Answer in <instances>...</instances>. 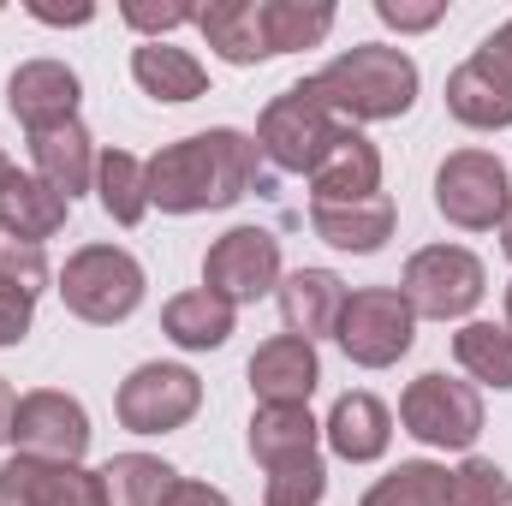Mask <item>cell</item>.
Listing matches in <instances>:
<instances>
[{
	"instance_id": "277c9868",
	"label": "cell",
	"mask_w": 512,
	"mask_h": 506,
	"mask_svg": "<svg viewBox=\"0 0 512 506\" xmlns=\"http://www.w3.org/2000/svg\"><path fill=\"white\" fill-rule=\"evenodd\" d=\"M483 292H489V268L465 245H423L399 274V298L411 304L417 322H471Z\"/></svg>"
},
{
	"instance_id": "5bb4252c",
	"label": "cell",
	"mask_w": 512,
	"mask_h": 506,
	"mask_svg": "<svg viewBox=\"0 0 512 506\" xmlns=\"http://www.w3.org/2000/svg\"><path fill=\"white\" fill-rule=\"evenodd\" d=\"M251 393L256 405H310V393L322 387V358L310 340L298 334H274L251 352Z\"/></svg>"
},
{
	"instance_id": "5b68a950",
	"label": "cell",
	"mask_w": 512,
	"mask_h": 506,
	"mask_svg": "<svg viewBox=\"0 0 512 506\" xmlns=\"http://www.w3.org/2000/svg\"><path fill=\"white\" fill-rule=\"evenodd\" d=\"M399 423L411 441H423L435 453H471L483 435V393L447 370H423L399 393Z\"/></svg>"
},
{
	"instance_id": "60d3db41",
	"label": "cell",
	"mask_w": 512,
	"mask_h": 506,
	"mask_svg": "<svg viewBox=\"0 0 512 506\" xmlns=\"http://www.w3.org/2000/svg\"><path fill=\"white\" fill-rule=\"evenodd\" d=\"M495 233H501V251H507V262H512V203H507V215H501V227H495Z\"/></svg>"
},
{
	"instance_id": "ba28073f",
	"label": "cell",
	"mask_w": 512,
	"mask_h": 506,
	"mask_svg": "<svg viewBox=\"0 0 512 506\" xmlns=\"http://www.w3.org/2000/svg\"><path fill=\"white\" fill-rule=\"evenodd\" d=\"M507 203H512V179L495 149H453L435 167V209L447 215V227L489 233V227H501Z\"/></svg>"
},
{
	"instance_id": "52a82bcc",
	"label": "cell",
	"mask_w": 512,
	"mask_h": 506,
	"mask_svg": "<svg viewBox=\"0 0 512 506\" xmlns=\"http://www.w3.org/2000/svg\"><path fill=\"white\" fill-rule=\"evenodd\" d=\"M334 340L358 370H393L417 340V316L399 298V286H358V292H346Z\"/></svg>"
},
{
	"instance_id": "30bf717a",
	"label": "cell",
	"mask_w": 512,
	"mask_h": 506,
	"mask_svg": "<svg viewBox=\"0 0 512 506\" xmlns=\"http://www.w3.org/2000/svg\"><path fill=\"white\" fill-rule=\"evenodd\" d=\"M90 411L78 393L66 387H36L18 399V417H12V447L24 459H48V465H84L90 453Z\"/></svg>"
},
{
	"instance_id": "e575fe53",
	"label": "cell",
	"mask_w": 512,
	"mask_h": 506,
	"mask_svg": "<svg viewBox=\"0 0 512 506\" xmlns=\"http://www.w3.org/2000/svg\"><path fill=\"white\" fill-rule=\"evenodd\" d=\"M376 18H382L387 30L411 36V30H435L447 18V6L441 0H423V6H411V0H376Z\"/></svg>"
},
{
	"instance_id": "b9f144b4",
	"label": "cell",
	"mask_w": 512,
	"mask_h": 506,
	"mask_svg": "<svg viewBox=\"0 0 512 506\" xmlns=\"http://www.w3.org/2000/svg\"><path fill=\"white\" fill-rule=\"evenodd\" d=\"M6 173H12V161H6V149H0V185H6Z\"/></svg>"
},
{
	"instance_id": "44dd1931",
	"label": "cell",
	"mask_w": 512,
	"mask_h": 506,
	"mask_svg": "<svg viewBox=\"0 0 512 506\" xmlns=\"http://www.w3.org/2000/svg\"><path fill=\"white\" fill-rule=\"evenodd\" d=\"M66 215H72V203L54 185H42L36 173H18V167L6 173V185H0V239L48 245L66 227Z\"/></svg>"
},
{
	"instance_id": "f546056e",
	"label": "cell",
	"mask_w": 512,
	"mask_h": 506,
	"mask_svg": "<svg viewBox=\"0 0 512 506\" xmlns=\"http://www.w3.org/2000/svg\"><path fill=\"white\" fill-rule=\"evenodd\" d=\"M358 506H447V465H435V459H399Z\"/></svg>"
},
{
	"instance_id": "ffe728a7",
	"label": "cell",
	"mask_w": 512,
	"mask_h": 506,
	"mask_svg": "<svg viewBox=\"0 0 512 506\" xmlns=\"http://www.w3.org/2000/svg\"><path fill=\"white\" fill-rule=\"evenodd\" d=\"M310 227H316V239L334 245V251L376 256L387 239H393V227H399V209H393L387 191L364 197V203H310Z\"/></svg>"
},
{
	"instance_id": "d6986e66",
	"label": "cell",
	"mask_w": 512,
	"mask_h": 506,
	"mask_svg": "<svg viewBox=\"0 0 512 506\" xmlns=\"http://www.w3.org/2000/svg\"><path fill=\"white\" fill-rule=\"evenodd\" d=\"M280 322H286V334H298V340H322V334H334L340 328V310H346V280L334 274V268H292L286 280H280Z\"/></svg>"
},
{
	"instance_id": "ac0fdd59",
	"label": "cell",
	"mask_w": 512,
	"mask_h": 506,
	"mask_svg": "<svg viewBox=\"0 0 512 506\" xmlns=\"http://www.w3.org/2000/svg\"><path fill=\"white\" fill-rule=\"evenodd\" d=\"M322 441L334 447V459L346 465H376L387 447H393V411H387L376 393H340L322 417Z\"/></svg>"
},
{
	"instance_id": "8d00e7d4",
	"label": "cell",
	"mask_w": 512,
	"mask_h": 506,
	"mask_svg": "<svg viewBox=\"0 0 512 506\" xmlns=\"http://www.w3.org/2000/svg\"><path fill=\"white\" fill-rule=\"evenodd\" d=\"M167 506H233L221 489H209V483H191V477H179L173 483V495H167Z\"/></svg>"
},
{
	"instance_id": "f1b7e54d",
	"label": "cell",
	"mask_w": 512,
	"mask_h": 506,
	"mask_svg": "<svg viewBox=\"0 0 512 506\" xmlns=\"http://www.w3.org/2000/svg\"><path fill=\"white\" fill-rule=\"evenodd\" d=\"M179 483V471L155 453H114L102 465V489H108V506H167Z\"/></svg>"
},
{
	"instance_id": "74e56055",
	"label": "cell",
	"mask_w": 512,
	"mask_h": 506,
	"mask_svg": "<svg viewBox=\"0 0 512 506\" xmlns=\"http://www.w3.org/2000/svg\"><path fill=\"white\" fill-rule=\"evenodd\" d=\"M483 54H489V60H495V66L512 78V18L495 30V36H489V42H483Z\"/></svg>"
},
{
	"instance_id": "4fadbf2b",
	"label": "cell",
	"mask_w": 512,
	"mask_h": 506,
	"mask_svg": "<svg viewBox=\"0 0 512 506\" xmlns=\"http://www.w3.org/2000/svg\"><path fill=\"white\" fill-rule=\"evenodd\" d=\"M78 102H84V84L66 60H24L12 78H6V108L24 131H48L78 120Z\"/></svg>"
},
{
	"instance_id": "cb8c5ba5",
	"label": "cell",
	"mask_w": 512,
	"mask_h": 506,
	"mask_svg": "<svg viewBox=\"0 0 512 506\" xmlns=\"http://www.w3.org/2000/svg\"><path fill=\"white\" fill-rule=\"evenodd\" d=\"M197 30H203V42L227 66H262V60H274L268 42H262V0H209L197 12Z\"/></svg>"
},
{
	"instance_id": "484cf974",
	"label": "cell",
	"mask_w": 512,
	"mask_h": 506,
	"mask_svg": "<svg viewBox=\"0 0 512 506\" xmlns=\"http://www.w3.org/2000/svg\"><path fill=\"white\" fill-rule=\"evenodd\" d=\"M96 203L114 227H137L149 215V161H137L131 149H102L96 161Z\"/></svg>"
},
{
	"instance_id": "f35d334b",
	"label": "cell",
	"mask_w": 512,
	"mask_h": 506,
	"mask_svg": "<svg viewBox=\"0 0 512 506\" xmlns=\"http://www.w3.org/2000/svg\"><path fill=\"white\" fill-rule=\"evenodd\" d=\"M30 18H42V24H90V18H96V6H72V12H54V6H30Z\"/></svg>"
},
{
	"instance_id": "3957f363",
	"label": "cell",
	"mask_w": 512,
	"mask_h": 506,
	"mask_svg": "<svg viewBox=\"0 0 512 506\" xmlns=\"http://www.w3.org/2000/svg\"><path fill=\"white\" fill-rule=\"evenodd\" d=\"M143 286H149V274L126 245H78L60 268V298L90 328H114V322L137 316Z\"/></svg>"
},
{
	"instance_id": "4316f807",
	"label": "cell",
	"mask_w": 512,
	"mask_h": 506,
	"mask_svg": "<svg viewBox=\"0 0 512 506\" xmlns=\"http://www.w3.org/2000/svg\"><path fill=\"white\" fill-rule=\"evenodd\" d=\"M453 358H459V370L471 376L477 393H483V387L512 393V328H495V322H459Z\"/></svg>"
},
{
	"instance_id": "9c48e42d",
	"label": "cell",
	"mask_w": 512,
	"mask_h": 506,
	"mask_svg": "<svg viewBox=\"0 0 512 506\" xmlns=\"http://www.w3.org/2000/svg\"><path fill=\"white\" fill-rule=\"evenodd\" d=\"M197 411H203V381H197V370L161 364V358L155 364H137L120 381V393H114V417H120V429H131V435H173Z\"/></svg>"
},
{
	"instance_id": "7c38bea8",
	"label": "cell",
	"mask_w": 512,
	"mask_h": 506,
	"mask_svg": "<svg viewBox=\"0 0 512 506\" xmlns=\"http://www.w3.org/2000/svg\"><path fill=\"white\" fill-rule=\"evenodd\" d=\"M0 506H108V489H102V471L12 453L0 465Z\"/></svg>"
},
{
	"instance_id": "8fae6325",
	"label": "cell",
	"mask_w": 512,
	"mask_h": 506,
	"mask_svg": "<svg viewBox=\"0 0 512 506\" xmlns=\"http://www.w3.org/2000/svg\"><path fill=\"white\" fill-rule=\"evenodd\" d=\"M286 268H280V239L268 227H233L203 251V286L215 298H227L233 310L256 304L268 292H280Z\"/></svg>"
},
{
	"instance_id": "7a4b0ae2",
	"label": "cell",
	"mask_w": 512,
	"mask_h": 506,
	"mask_svg": "<svg viewBox=\"0 0 512 506\" xmlns=\"http://www.w3.org/2000/svg\"><path fill=\"white\" fill-rule=\"evenodd\" d=\"M316 96L334 108L340 126H382V120H405L417 108L423 72L405 48L387 42H358L346 54H334L316 78Z\"/></svg>"
},
{
	"instance_id": "7402d4cb",
	"label": "cell",
	"mask_w": 512,
	"mask_h": 506,
	"mask_svg": "<svg viewBox=\"0 0 512 506\" xmlns=\"http://www.w3.org/2000/svg\"><path fill=\"white\" fill-rule=\"evenodd\" d=\"M131 78H137L143 96H155L167 108L209 96V66L191 48H173V42H137L131 48Z\"/></svg>"
},
{
	"instance_id": "836d02e7",
	"label": "cell",
	"mask_w": 512,
	"mask_h": 506,
	"mask_svg": "<svg viewBox=\"0 0 512 506\" xmlns=\"http://www.w3.org/2000/svg\"><path fill=\"white\" fill-rule=\"evenodd\" d=\"M120 18H126L131 30H143L149 42H167L173 30L197 24V6H185V0H173V6H143V0H126V6H120Z\"/></svg>"
},
{
	"instance_id": "6da1fadb",
	"label": "cell",
	"mask_w": 512,
	"mask_h": 506,
	"mask_svg": "<svg viewBox=\"0 0 512 506\" xmlns=\"http://www.w3.org/2000/svg\"><path fill=\"white\" fill-rule=\"evenodd\" d=\"M256 137L239 126L191 131L149 155V209L161 215H209L233 209L256 185Z\"/></svg>"
},
{
	"instance_id": "8992f818",
	"label": "cell",
	"mask_w": 512,
	"mask_h": 506,
	"mask_svg": "<svg viewBox=\"0 0 512 506\" xmlns=\"http://www.w3.org/2000/svg\"><path fill=\"white\" fill-rule=\"evenodd\" d=\"M334 137H340V120H334V108L316 96L310 78H304V84H286V90L262 108V120H256V149H262L280 173H304V179H310V167L328 155Z\"/></svg>"
},
{
	"instance_id": "9a60e30c",
	"label": "cell",
	"mask_w": 512,
	"mask_h": 506,
	"mask_svg": "<svg viewBox=\"0 0 512 506\" xmlns=\"http://www.w3.org/2000/svg\"><path fill=\"white\" fill-rule=\"evenodd\" d=\"M382 191V149L358 126H340L328 155L310 167V203H364Z\"/></svg>"
},
{
	"instance_id": "4dcf8cb0",
	"label": "cell",
	"mask_w": 512,
	"mask_h": 506,
	"mask_svg": "<svg viewBox=\"0 0 512 506\" xmlns=\"http://www.w3.org/2000/svg\"><path fill=\"white\" fill-rule=\"evenodd\" d=\"M447 506H512V477L495 459L465 453V459L447 471Z\"/></svg>"
},
{
	"instance_id": "83f0119b",
	"label": "cell",
	"mask_w": 512,
	"mask_h": 506,
	"mask_svg": "<svg viewBox=\"0 0 512 506\" xmlns=\"http://www.w3.org/2000/svg\"><path fill=\"white\" fill-rule=\"evenodd\" d=\"M334 6L328 0H262V42L268 54H298V48H322L334 30Z\"/></svg>"
},
{
	"instance_id": "d4e9b609",
	"label": "cell",
	"mask_w": 512,
	"mask_h": 506,
	"mask_svg": "<svg viewBox=\"0 0 512 506\" xmlns=\"http://www.w3.org/2000/svg\"><path fill=\"white\" fill-rule=\"evenodd\" d=\"M316 441H322V423L310 417V405H256L251 411V459L262 471L286 459H310Z\"/></svg>"
},
{
	"instance_id": "d590c367",
	"label": "cell",
	"mask_w": 512,
	"mask_h": 506,
	"mask_svg": "<svg viewBox=\"0 0 512 506\" xmlns=\"http://www.w3.org/2000/svg\"><path fill=\"white\" fill-rule=\"evenodd\" d=\"M30 322H36V298H24V292L0 286V346H24Z\"/></svg>"
},
{
	"instance_id": "603a6c76",
	"label": "cell",
	"mask_w": 512,
	"mask_h": 506,
	"mask_svg": "<svg viewBox=\"0 0 512 506\" xmlns=\"http://www.w3.org/2000/svg\"><path fill=\"white\" fill-rule=\"evenodd\" d=\"M239 328V310L227 298H215L209 286H191L179 298L161 304V334L179 346V352H221Z\"/></svg>"
},
{
	"instance_id": "ab89813d",
	"label": "cell",
	"mask_w": 512,
	"mask_h": 506,
	"mask_svg": "<svg viewBox=\"0 0 512 506\" xmlns=\"http://www.w3.org/2000/svg\"><path fill=\"white\" fill-rule=\"evenodd\" d=\"M12 417H18V393L6 387V376H0V447L12 441Z\"/></svg>"
},
{
	"instance_id": "e0dca14e",
	"label": "cell",
	"mask_w": 512,
	"mask_h": 506,
	"mask_svg": "<svg viewBox=\"0 0 512 506\" xmlns=\"http://www.w3.org/2000/svg\"><path fill=\"white\" fill-rule=\"evenodd\" d=\"M96 137L84 131V120H66V126L30 131V167L42 185H54L66 203H78L84 191H96Z\"/></svg>"
},
{
	"instance_id": "d6a6232c",
	"label": "cell",
	"mask_w": 512,
	"mask_h": 506,
	"mask_svg": "<svg viewBox=\"0 0 512 506\" xmlns=\"http://www.w3.org/2000/svg\"><path fill=\"white\" fill-rule=\"evenodd\" d=\"M0 286H12L24 298H42L48 292V256H42V245L0 239Z\"/></svg>"
},
{
	"instance_id": "7bdbcfd3",
	"label": "cell",
	"mask_w": 512,
	"mask_h": 506,
	"mask_svg": "<svg viewBox=\"0 0 512 506\" xmlns=\"http://www.w3.org/2000/svg\"><path fill=\"white\" fill-rule=\"evenodd\" d=\"M507 328H512V280H507Z\"/></svg>"
},
{
	"instance_id": "2e32d148",
	"label": "cell",
	"mask_w": 512,
	"mask_h": 506,
	"mask_svg": "<svg viewBox=\"0 0 512 506\" xmlns=\"http://www.w3.org/2000/svg\"><path fill=\"white\" fill-rule=\"evenodd\" d=\"M447 114L471 131H507L512 126V78L483 48L447 72Z\"/></svg>"
},
{
	"instance_id": "1f68e13d",
	"label": "cell",
	"mask_w": 512,
	"mask_h": 506,
	"mask_svg": "<svg viewBox=\"0 0 512 506\" xmlns=\"http://www.w3.org/2000/svg\"><path fill=\"white\" fill-rule=\"evenodd\" d=\"M322 495H328V465H322V453L286 459V465H274V471L262 477V506H322Z\"/></svg>"
}]
</instances>
